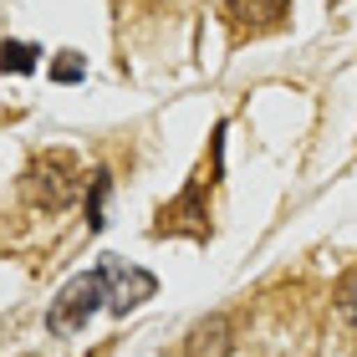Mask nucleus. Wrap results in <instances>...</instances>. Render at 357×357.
<instances>
[{
    "mask_svg": "<svg viewBox=\"0 0 357 357\" xmlns=\"http://www.w3.org/2000/svg\"><path fill=\"white\" fill-rule=\"evenodd\" d=\"M178 357H230V317L215 312V317L194 321L184 347H178Z\"/></svg>",
    "mask_w": 357,
    "mask_h": 357,
    "instance_id": "4",
    "label": "nucleus"
},
{
    "mask_svg": "<svg viewBox=\"0 0 357 357\" xmlns=\"http://www.w3.org/2000/svg\"><path fill=\"white\" fill-rule=\"evenodd\" d=\"M52 77H56V82H82V77H87V61L77 56V52H61V61L52 67Z\"/></svg>",
    "mask_w": 357,
    "mask_h": 357,
    "instance_id": "9",
    "label": "nucleus"
},
{
    "mask_svg": "<svg viewBox=\"0 0 357 357\" xmlns=\"http://www.w3.org/2000/svg\"><path fill=\"white\" fill-rule=\"evenodd\" d=\"M102 199H107V174H97L92 178V204H87V225H92V230L102 225Z\"/></svg>",
    "mask_w": 357,
    "mask_h": 357,
    "instance_id": "10",
    "label": "nucleus"
},
{
    "mask_svg": "<svg viewBox=\"0 0 357 357\" xmlns=\"http://www.w3.org/2000/svg\"><path fill=\"white\" fill-rule=\"evenodd\" d=\"M36 46H26V41H6V46H0V72H36Z\"/></svg>",
    "mask_w": 357,
    "mask_h": 357,
    "instance_id": "7",
    "label": "nucleus"
},
{
    "mask_svg": "<svg viewBox=\"0 0 357 357\" xmlns=\"http://www.w3.org/2000/svg\"><path fill=\"white\" fill-rule=\"evenodd\" d=\"M102 275H107V301H112V312H118V317H128L133 306H143L158 291V281L149 271L128 266V261H118V255H107V261H102Z\"/></svg>",
    "mask_w": 357,
    "mask_h": 357,
    "instance_id": "3",
    "label": "nucleus"
},
{
    "mask_svg": "<svg viewBox=\"0 0 357 357\" xmlns=\"http://www.w3.org/2000/svg\"><path fill=\"white\" fill-rule=\"evenodd\" d=\"M286 10H291V0H230V15H235L240 26H250V31L281 26Z\"/></svg>",
    "mask_w": 357,
    "mask_h": 357,
    "instance_id": "6",
    "label": "nucleus"
},
{
    "mask_svg": "<svg viewBox=\"0 0 357 357\" xmlns=\"http://www.w3.org/2000/svg\"><path fill=\"white\" fill-rule=\"evenodd\" d=\"M209 215L199 209V184L194 189H184V199L178 204H169L164 215H158V235H169V230H194V235H209V225H204Z\"/></svg>",
    "mask_w": 357,
    "mask_h": 357,
    "instance_id": "5",
    "label": "nucleus"
},
{
    "mask_svg": "<svg viewBox=\"0 0 357 357\" xmlns=\"http://www.w3.org/2000/svg\"><path fill=\"white\" fill-rule=\"evenodd\" d=\"M21 189H26V199L36 204V209L56 215V209H67L72 194L82 189V169H77L72 153H46V158H36V164L26 169Z\"/></svg>",
    "mask_w": 357,
    "mask_h": 357,
    "instance_id": "2",
    "label": "nucleus"
},
{
    "mask_svg": "<svg viewBox=\"0 0 357 357\" xmlns=\"http://www.w3.org/2000/svg\"><path fill=\"white\" fill-rule=\"evenodd\" d=\"M102 301H107V275H102V266H97V271L77 275V281H67L56 291V301L46 306V332H52V337L82 332L87 321L102 312Z\"/></svg>",
    "mask_w": 357,
    "mask_h": 357,
    "instance_id": "1",
    "label": "nucleus"
},
{
    "mask_svg": "<svg viewBox=\"0 0 357 357\" xmlns=\"http://www.w3.org/2000/svg\"><path fill=\"white\" fill-rule=\"evenodd\" d=\"M337 306H342V317L357 327V271H347L342 281H337Z\"/></svg>",
    "mask_w": 357,
    "mask_h": 357,
    "instance_id": "8",
    "label": "nucleus"
}]
</instances>
